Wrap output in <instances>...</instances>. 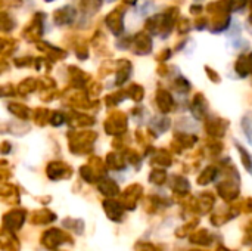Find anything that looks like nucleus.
Masks as SVG:
<instances>
[{
    "label": "nucleus",
    "instance_id": "nucleus-1",
    "mask_svg": "<svg viewBox=\"0 0 252 251\" xmlns=\"http://www.w3.org/2000/svg\"><path fill=\"white\" fill-rule=\"evenodd\" d=\"M66 240H68V238H66V235H65V234H62L61 231L53 229V231H49V232L44 235L43 243H44V246H46V247L53 249V247H56L58 244L61 246V243H62V241H66Z\"/></svg>",
    "mask_w": 252,
    "mask_h": 251
}]
</instances>
